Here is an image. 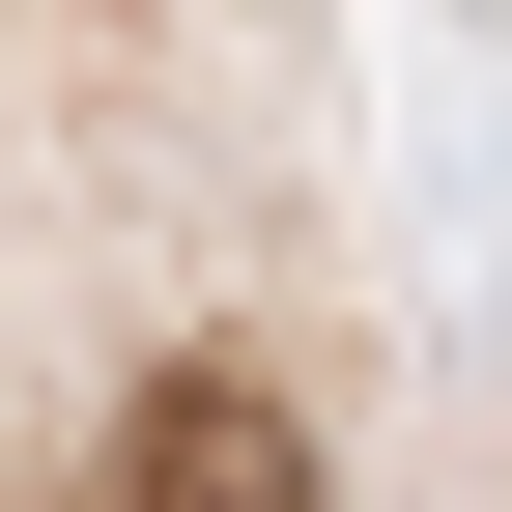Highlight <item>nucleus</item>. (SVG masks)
<instances>
[{"label": "nucleus", "instance_id": "f257e3e1", "mask_svg": "<svg viewBox=\"0 0 512 512\" xmlns=\"http://www.w3.org/2000/svg\"><path fill=\"white\" fill-rule=\"evenodd\" d=\"M114 512H313V427L256 399V370H171V399L114 427Z\"/></svg>", "mask_w": 512, "mask_h": 512}]
</instances>
